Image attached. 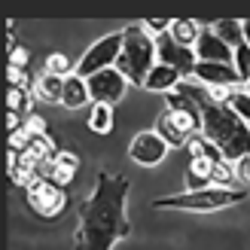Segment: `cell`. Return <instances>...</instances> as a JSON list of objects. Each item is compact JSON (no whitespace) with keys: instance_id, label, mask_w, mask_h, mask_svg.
Masks as SVG:
<instances>
[{"instance_id":"ba28073f","label":"cell","mask_w":250,"mask_h":250,"mask_svg":"<svg viewBox=\"0 0 250 250\" xmlns=\"http://www.w3.org/2000/svg\"><path fill=\"white\" fill-rule=\"evenodd\" d=\"M156 58H159V64H168V67H174V70H180L183 80L189 77V73H195V64H198L195 49L180 46L171 34L156 37Z\"/></svg>"},{"instance_id":"4fadbf2b","label":"cell","mask_w":250,"mask_h":250,"mask_svg":"<svg viewBox=\"0 0 250 250\" xmlns=\"http://www.w3.org/2000/svg\"><path fill=\"white\" fill-rule=\"evenodd\" d=\"M195 58L198 61H214V64H235V49H229L214 31L205 28L202 37H198V43H195Z\"/></svg>"},{"instance_id":"cb8c5ba5","label":"cell","mask_w":250,"mask_h":250,"mask_svg":"<svg viewBox=\"0 0 250 250\" xmlns=\"http://www.w3.org/2000/svg\"><path fill=\"white\" fill-rule=\"evenodd\" d=\"M31 104H34V92H28V89H9V95H6L9 113H19V116L28 119L31 116Z\"/></svg>"},{"instance_id":"7c38bea8","label":"cell","mask_w":250,"mask_h":250,"mask_svg":"<svg viewBox=\"0 0 250 250\" xmlns=\"http://www.w3.org/2000/svg\"><path fill=\"white\" fill-rule=\"evenodd\" d=\"M192 77L208 89H238L241 83L235 64H214V61H198Z\"/></svg>"},{"instance_id":"e0dca14e","label":"cell","mask_w":250,"mask_h":250,"mask_svg":"<svg viewBox=\"0 0 250 250\" xmlns=\"http://www.w3.org/2000/svg\"><path fill=\"white\" fill-rule=\"evenodd\" d=\"M61 95H64V80L52 77V73H40L34 80V98L43 104H61Z\"/></svg>"},{"instance_id":"d6986e66","label":"cell","mask_w":250,"mask_h":250,"mask_svg":"<svg viewBox=\"0 0 250 250\" xmlns=\"http://www.w3.org/2000/svg\"><path fill=\"white\" fill-rule=\"evenodd\" d=\"M162 141H165L168 146H174V149H186V134L174 125V119H171V113L168 110H162V116L156 119V128H153Z\"/></svg>"},{"instance_id":"5bb4252c","label":"cell","mask_w":250,"mask_h":250,"mask_svg":"<svg viewBox=\"0 0 250 250\" xmlns=\"http://www.w3.org/2000/svg\"><path fill=\"white\" fill-rule=\"evenodd\" d=\"M214 177V162L210 159H189L186 165V174H183V183H186V192H198V189H208Z\"/></svg>"},{"instance_id":"4dcf8cb0","label":"cell","mask_w":250,"mask_h":250,"mask_svg":"<svg viewBox=\"0 0 250 250\" xmlns=\"http://www.w3.org/2000/svg\"><path fill=\"white\" fill-rule=\"evenodd\" d=\"M24 131H28L31 137H40V134H49V131H46V119H43V116H37V113H31L28 119H24Z\"/></svg>"},{"instance_id":"9a60e30c","label":"cell","mask_w":250,"mask_h":250,"mask_svg":"<svg viewBox=\"0 0 250 250\" xmlns=\"http://www.w3.org/2000/svg\"><path fill=\"white\" fill-rule=\"evenodd\" d=\"M180 83H183V73H180V70H174V67H168V64H156L153 73L146 77L144 89H146V92H165V95H171Z\"/></svg>"},{"instance_id":"d4e9b609","label":"cell","mask_w":250,"mask_h":250,"mask_svg":"<svg viewBox=\"0 0 250 250\" xmlns=\"http://www.w3.org/2000/svg\"><path fill=\"white\" fill-rule=\"evenodd\" d=\"M214 186H220V189H235V180H238V171L232 168V162H217L214 165Z\"/></svg>"},{"instance_id":"44dd1931","label":"cell","mask_w":250,"mask_h":250,"mask_svg":"<svg viewBox=\"0 0 250 250\" xmlns=\"http://www.w3.org/2000/svg\"><path fill=\"white\" fill-rule=\"evenodd\" d=\"M186 156H189V159H202V156H205V159L214 162V165H217V162H226V156H223L205 134H195V137H189V141H186Z\"/></svg>"},{"instance_id":"ffe728a7","label":"cell","mask_w":250,"mask_h":250,"mask_svg":"<svg viewBox=\"0 0 250 250\" xmlns=\"http://www.w3.org/2000/svg\"><path fill=\"white\" fill-rule=\"evenodd\" d=\"M210 31H214L229 49L244 46V28H241V21H238V19H220V21L210 24Z\"/></svg>"},{"instance_id":"52a82bcc","label":"cell","mask_w":250,"mask_h":250,"mask_svg":"<svg viewBox=\"0 0 250 250\" xmlns=\"http://www.w3.org/2000/svg\"><path fill=\"white\" fill-rule=\"evenodd\" d=\"M85 83H89L92 101L95 104H107V107H113L116 101H122L125 92H128V80H125L116 67H107L101 73H95V77H89Z\"/></svg>"},{"instance_id":"f1b7e54d","label":"cell","mask_w":250,"mask_h":250,"mask_svg":"<svg viewBox=\"0 0 250 250\" xmlns=\"http://www.w3.org/2000/svg\"><path fill=\"white\" fill-rule=\"evenodd\" d=\"M235 70H238L241 83H247V80H250V46H247V43L235 49Z\"/></svg>"},{"instance_id":"f546056e","label":"cell","mask_w":250,"mask_h":250,"mask_svg":"<svg viewBox=\"0 0 250 250\" xmlns=\"http://www.w3.org/2000/svg\"><path fill=\"white\" fill-rule=\"evenodd\" d=\"M141 24H144V31H146L149 37H153V40L171 31V19H144Z\"/></svg>"},{"instance_id":"83f0119b","label":"cell","mask_w":250,"mask_h":250,"mask_svg":"<svg viewBox=\"0 0 250 250\" xmlns=\"http://www.w3.org/2000/svg\"><path fill=\"white\" fill-rule=\"evenodd\" d=\"M6 80H9V89H28V92H34V83H31V77H28L24 67H9Z\"/></svg>"},{"instance_id":"8fae6325","label":"cell","mask_w":250,"mask_h":250,"mask_svg":"<svg viewBox=\"0 0 250 250\" xmlns=\"http://www.w3.org/2000/svg\"><path fill=\"white\" fill-rule=\"evenodd\" d=\"M168 149L171 146L162 141L156 131H141V134H134V141L128 146V156H131V162H137V165H144V168H156L159 162L165 159Z\"/></svg>"},{"instance_id":"6da1fadb","label":"cell","mask_w":250,"mask_h":250,"mask_svg":"<svg viewBox=\"0 0 250 250\" xmlns=\"http://www.w3.org/2000/svg\"><path fill=\"white\" fill-rule=\"evenodd\" d=\"M131 183L113 171H98L95 192L77 210V250H113L116 241L131 235L125 214Z\"/></svg>"},{"instance_id":"30bf717a","label":"cell","mask_w":250,"mask_h":250,"mask_svg":"<svg viewBox=\"0 0 250 250\" xmlns=\"http://www.w3.org/2000/svg\"><path fill=\"white\" fill-rule=\"evenodd\" d=\"M77 171H80V156L70 153V149H61L55 159H49V162H43V165L37 168V177H43L49 183L61 186V189H67L73 183V177H77Z\"/></svg>"},{"instance_id":"ac0fdd59","label":"cell","mask_w":250,"mask_h":250,"mask_svg":"<svg viewBox=\"0 0 250 250\" xmlns=\"http://www.w3.org/2000/svg\"><path fill=\"white\" fill-rule=\"evenodd\" d=\"M202 24H198L195 19H171V37L177 40L180 46H186V49H195V43H198V37H202Z\"/></svg>"},{"instance_id":"8992f818","label":"cell","mask_w":250,"mask_h":250,"mask_svg":"<svg viewBox=\"0 0 250 250\" xmlns=\"http://www.w3.org/2000/svg\"><path fill=\"white\" fill-rule=\"evenodd\" d=\"M122 31H116V34H107V37H101V40H95L89 49L83 52V58H80V64H77V73L83 80H89V77H95V73H101V70H107V67H116V61H119V55H122Z\"/></svg>"},{"instance_id":"7402d4cb","label":"cell","mask_w":250,"mask_h":250,"mask_svg":"<svg viewBox=\"0 0 250 250\" xmlns=\"http://www.w3.org/2000/svg\"><path fill=\"white\" fill-rule=\"evenodd\" d=\"M113 125H116L113 107H107V104H95V107H92V113H89V131L107 137L110 131H113Z\"/></svg>"},{"instance_id":"4316f807","label":"cell","mask_w":250,"mask_h":250,"mask_svg":"<svg viewBox=\"0 0 250 250\" xmlns=\"http://www.w3.org/2000/svg\"><path fill=\"white\" fill-rule=\"evenodd\" d=\"M28 61H31L28 46H21V43H16L9 37V67H24V70H28Z\"/></svg>"},{"instance_id":"484cf974","label":"cell","mask_w":250,"mask_h":250,"mask_svg":"<svg viewBox=\"0 0 250 250\" xmlns=\"http://www.w3.org/2000/svg\"><path fill=\"white\" fill-rule=\"evenodd\" d=\"M229 107L250 125V95L241 89V85H238V89H232V95H229Z\"/></svg>"},{"instance_id":"3957f363","label":"cell","mask_w":250,"mask_h":250,"mask_svg":"<svg viewBox=\"0 0 250 250\" xmlns=\"http://www.w3.org/2000/svg\"><path fill=\"white\" fill-rule=\"evenodd\" d=\"M122 55L116 61V70L128 80L134 89H144L146 77L156 67V40L144 31L141 21H131L128 28H122Z\"/></svg>"},{"instance_id":"d6a6232c","label":"cell","mask_w":250,"mask_h":250,"mask_svg":"<svg viewBox=\"0 0 250 250\" xmlns=\"http://www.w3.org/2000/svg\"><path fill=\"white\" fill-rule=\"evenodd\" d=\"M241 28H244V43L250 46V19H244V21H241Z\"/></svg>"},{"instance_id":"2e32d148","label":"cell","mask_w":250,"mask_h":250,"mask_svg":"<svg viewBox=\"0 0 250 250\" xmlns=\"http://www.w3.org/2000/svg\"><path fill=\"white\" fill-rule=\"evenodd\" d=\"M92 101V95H89V83H85L80 73H73V77L64 80V95H61V107H67V110H80Z\"/></svg>"},{"instance_id":"7a4b0ae2","label":"cell","mask_w":250,"mask_h":250,"mask_svg":"<svg viewBox=\"0 0 250 250\" xmlns=\"http://www.w3.org/2000/svg\"><path fill=\"white\" fill-rule=\"evenodd\" d=\"M174 92L186 95L198 107L202 134L226 156V162H241L244 156H250V125L229 104H217L202 83H189V80H183Z\"/></svg>"},{"instance_id":"603a6c76","label":"cell","mask_w":250,"mask_h":250,"mask_svg":"<svg viewBox=\"0 0 250 250\" xmlns=\"http://www.w3.org/2000/svg\"><path fill=\"white\" fill-rule=\"evenodd\" d=\"M43 73H52V77H61V80H67L77 73V64L64 55V52H52V55H46V64H43Z\"/></svg>"},{"instance_id":"1f68e13d","label":"cell","mask_w":250,"mask_h":250,"mask_svg":"<svg viewBox=\"0 0 250 250\" xmlns=\"http://www.w3.org/2000/svg\"><path fill=\"white\" fill-rule=\"evenodd\" d=\"M235 171H238V180H241L244 186H250V156H244V159L238 162V168H235Z\"/></svg>"},{"instance_id":"836d02e7","label":"cell","mask_w":250,"mask_h":250,"mask_svg":"<svg viewBox=\"0 0 250 250\" xmlns=\"http://www.w3.org/2000/svg\"><path fill=\"white\" fill-rule=\"evenodd\" d=\"M241 89H244V92H247V95H250V80H247V83H244V85H241Z\"/></svg>"},{"instance_id":"9c48e42d","label":"cell","mask_w":250,"mask_h":250,"mask_svg":"<svg viewBox=\"0 0 250 250\" xmlns=\"http://www.w3.org/2000/svg\"><path fill=\"white\" fill-rule=\"evenodd\" d=\"M165 110L171 113L174 125H177V128L186 134V141H189V137H195V134H202V113H198V107H195L186 95H180V92L165 95Z\"/></svg>"},{"instance_id":"5b68a950","label":"cell","mask_w":250,"mask_h":250,"mask_svg":"<svg viewBox=\"0 0 250 250\" xmlns=\"http://www.w3.org/2000/svg\"><path fill=\"white\" fill-rule=\"evenodd\" d=\"M24 202H28V208L37 217L58 220L67 210L70 195H67V189H61V186H55V183H49L43 177H34L28 186H24Z\"/></svg>"},{"instance_id":"277c9868","label":"cell","mask_w":250,"mask_h":250,"mask_svg":"<svg viewBox=\"0 0 250 250\" xmlns=\"http://www.w3.org/2000/svg\"><path fill=\"white\" fill-rule=\"evenodd\" d=\"M250 192L247 189H220V186H208L198 192H177V195H162L153 202V208H174V210H192V214H214L229 205L244 202Z\"/></svg>"}]
</instances>
